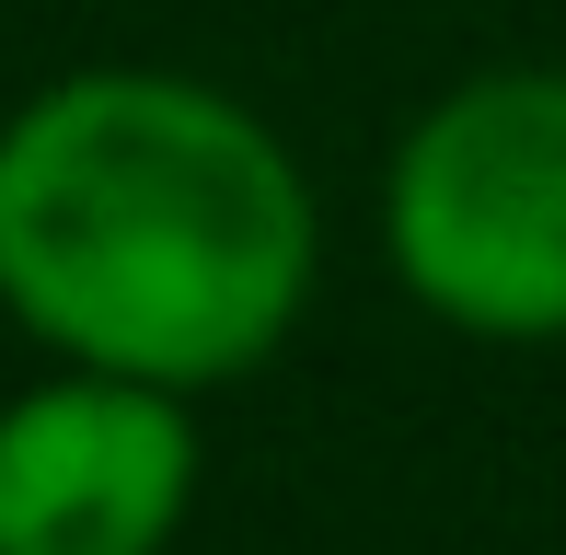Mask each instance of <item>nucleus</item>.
Returning <instances> with one entry per match:
<instances>
[{
  "instance_id": "obj_1",
  "label": "nucleus",
  "mask_w": 566,
  "mask_h": 555,
  "mask_svg": "<svg viewBox=\"0 0 566 555\" xmlns=\"http://www.w3.org/2000/svg\"><path fill=\"white\" fill-rule=\"evenodd\" d=\"M290 139L186 70H70L0 128V301L82 370L209 394L313 301Z\"/></svg>"
},
{
  "instance_id": "obj_2",
  "label": "nucleus",
  "mask_w": 566,
  "mask_h": 555,
  "mask_svg": "<svg viewBox=\"0 0 566 555\" xmlns=\"http://www.w3.org/2000/svg\"><path fill=\"white\" fill-rule=\"evenodd\" d=\"M381 243L417 313L485 347L566 336V70H474L381 174Z\"/></svg>"
},
{
  "instance_id": "obj_3",
  "label": "nucleus",
  "mask_w": 566,
  "mask_h": 555,
  "mask_svg": "<svg viewBox=\"0 0 566 555\" xmlns=\"http://www.w3.org/2000/svg\"><path fill=\"white\" fill-rule=\"evenodd\" d=\"M197 510V417L174 383L82 370L0 406V555H163Z\"/></svg>"
}]
</instances>
